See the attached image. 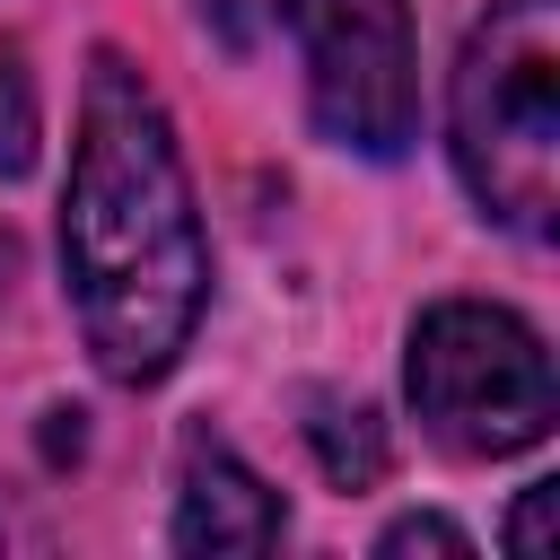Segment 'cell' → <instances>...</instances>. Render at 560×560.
Wrapping results in <instances>:
<instances>
[{"instance_id": "3", "label": "cell", "mask_w": 560, "mask_h": 560, "mask_svg": "<svg viewBox=\"0 0 560 560\" xmlns=\"http://www.w3.org/2000/svg\"><path fill=\"white\" fill-rule=\"evenodd\" d=\"M402 385H411V411L429 420V438L455 455H525L551 438V411H560L542 332L481 298H446L411 324Z\"/></svg>"}, {"instance_id": "5", "label": "cell", "mask_w": 560, "mask_h": 560, "mask_svg": "<svg viewBox=\"0 0 560 560\" xmlns=\"http://www.w3.org/2000/svg\"><path fill=\"white\" fill-rule=\"evenodd\" d=\"M271 542H280V499L219 438H192L175 472V551H271Z\"/></svg>"}, {"instance_id": "9", "label": "cell", "mask_w": 560, "mask_h": 560, "mask_svg": "<svg viewBox=\"0 0 560 560\" xmlns=\"http://www.w3.org/2000/svg\"><path fill=\"white\" fill-rule=\"evenodd\" d=\"M542 508H551V481L525 490V508H516V525H508V551H542Z\"/></svg>"}, {"instance_id": "2", "label": "cell", "mask_w": 560, "mask_h": 560, "mask_svg": "<svg viewBox=\"0 0 560 560\" xmlns=\"http://www.w3.org/2000/svg\"><path fill=\"white\" fill-rule=\"evenodd\" d=\"M455 175L516 236H551L560 210V9L499 0L455 61Z\"/></svg>"}, {"instance_id": "10", "label": "cell", "mask_w": 560, "mask_h": 560, "mask_svg": "<svg viewBox=\"0 0 560 560\" xmlns=\"http://www.w3.org/2000/svg\"><path fill=\"white\" fill-rule=\"evenodd\" d=\"M201 9L219 18V35H228V44H245V35H254V18H245V0H201Z\"/></svg>"}, {"instance_id": "7", "label": "cell", "mask_w": 560, "mask_h": 560, "mask_svg": "<svg viewBox=\"0 0 560 560\" xmlns=\"http://www.w3.org/2000/svg\"><path fill=\"white\" fill-rule=\"evenodd\" d=\"M35 140H44L35 70H26V52L9 44V52H0V175H26V166H35Z\"/></svg>"}, {"instance_id": "1", "label": "cell", "mask_w": 560, "mask_h": 560, "mask_svg": "<svg viewBox=\"0 0 560 560\" xmlns=\"http://www.w3.org/2000/svg\"><path fill=\"white\" fill-rule=\"evenodd\" d=\"M61 271H70L96 368L122 385H158L175 350L192 341L210 245L192 219L175 131L122 52L88 61L79 149H70V192H61Z\"/></svg>"}, {"instance_id": "8", "label": "cell", "mask_w": 560, "mask_h": 560, "mask_svg": "<svg viewBox=\"0 0 560 560\" xmlns=\"http://www.w3.org/2000/svg\"><path fill=\"white\" fill-rule=\"evenodd\" d=\"M376 551H472L455 525H438V516H402V525H385V542Z\"/></svg>"}, {"instance_id": "6", "label": "cell", "mask_w": 560, "mask_h": 560, "mask_svg": "<svg viewBox=\"0 0 560 560\" xmlns=\"http://www.w3.org/2000/svg\"><path fill=\"white\" fill-rule=\"evenodd\" d=\"M306 446H315L324 481H341V490H368V481L385 472V420H376L368 402L315 394V402H306Z\"/></svg>"}, {"instance_id": "4", "label": "cell", "mask_w": 560, "mask_h": 560, "mask_svg": "<svg viewBox=\"0 0 560 560\" xmlns=\"http://www.w3.org/2000/svg\"><path fill=\"white\" fill-rule=\"evenodd\" d=\"M306 52V105L324 140L359 158H402L420 122V61H411V0H280Z\"/></svg>"}]
</instances>
